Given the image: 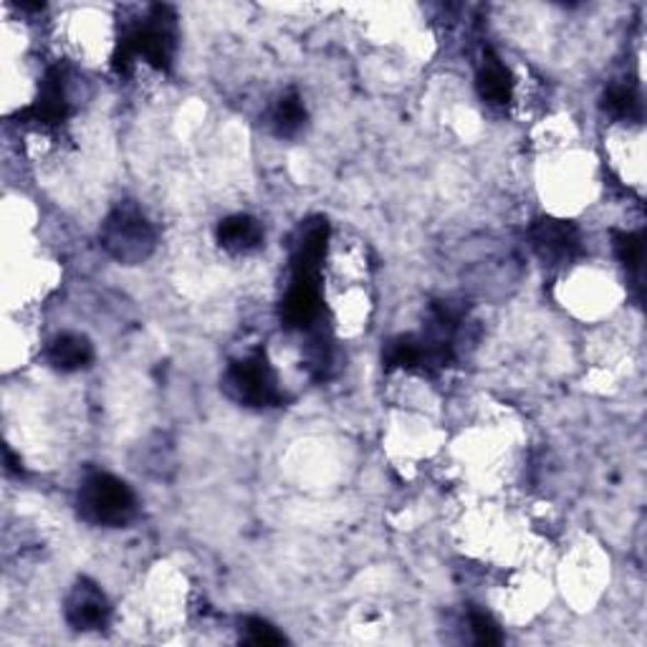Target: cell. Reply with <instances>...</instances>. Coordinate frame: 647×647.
Wrapping results in <instances>:
<instances>
[{"mask_svg":"<svg viewBox=\"0 0 647 647\" xmlns=\"http://www.w3.org/2000/svg\"><path fill=\"white\" fill-rule=\"evenodd\" d=\"M243 640L251 645H281L286 643V637L281 635L276 627H271L265 620L248 617L243 622Z\"/></svg>","mask_w":647,"mask_h":647,"instance_id":"17","label":"cell"},{"mask_svg":"<svg viewBox=\"0 0 647 647\" xmlns=\"http://www.w3.org/2000/svg\"><path fill=\"white\" fill-rule=\"evenodd\" d=\"M604 112L615 120H637L640 117V97L627 84H615L604 94Z\"/></svg>","mask_w":647,"mask_h":647,"instance_id":"14","label":"cell"},{"mask_svg":"<svg viewBox=\"0 0 647 647\" xmlns=\"http://www.w3.org/2000/svg\"><path fill=\"white\" fill-rule=\"evenodd\" d=\"M178 48L175 13L168 5H155L143 23H137L127 36L122 38L120 54L114 56L120 71H127L132 61L145 59L155 69H170Z\"/></svg>","mask_w":647,"mask_h":647,"instance_id":"1","label":"cell"},{"mask_svg":"<svg viewBox=\"0 0 647 647\" xmlns=\"http://www.w3.org/2000/svg\"><path fill=\"white\" fill-rule=\"evenodd\" d=\"M615 251H617V259L622 261V265L629 271H640L643 265V253H645V246H643V238L635 236V234H615Z\"/></svg>","mask_w":647,"mask_h":647,"instance_id":"16","label":"cell"},{"mask_svg":"<svg viewBox=\"0 0 647 647\" xmlns=\"http://www.w3.org/2000/svg\"><path fill=\"white\" fill-rule=\"evenodd\" d=\"M531 238H534V248L538 256L554 263L575 259L579 248H582L579 246V230L571 223L554 218L536 220L534 228H531Z\"/></svg>","mask_w":647,"mask_h":647,"instance_id":"6","label":"cell"},{"mask_svg":"<svg viewBox=\"0 0 647 647\" xmlns=\"http://www.w3.org/2000/svg\"><path fill=\"white\" fill-rule=\"evenodd\" d=\"M385 360L389 367H422V339L400 337L387 347Z\"/></svg>","mask_w":647,"mask_h":647,"instance_id":"15","label":"cell"},{"mask_svg":"<svg viewBox=\"0 0 647 647\" xmlns=\"http://www.w3.org/2000/svg\"><path fill=\"white\" fill-rule=\"evenodd\" d=\"M218 243L230 253H251L263 243L261 223L251 215H230L218 226Z\"/></svg>","mask_w":647,"mask_h":647,"instance_id":"10","label":"cell"},{"mask_svg":"<svg viewBox=\"0 0 647 647\" xmlns=\"http://www.w3.org/2000/svg\"><path fill=\"white\" fill-rule=\"evenodd\" d=\"M66 620L73 629L89 633V629H102L110 622V602L102 589L89 579H79L66 597Z\"/></svg>","mask_w":647,"mask_h":647,"instance_id":"5","label":"cell"},{"mask_svg":"<svg viewBox=\"0 0 647 647\" xmlns=\"http://www.w3.org/2000/svg\"><path fill=\"white\" fill-rule=\"evenodd\" d=\"M319 288L317 279H302L294 276V284L288 288L284 298V306H281V317H284L286 327L292 329H309L314 321L319 319Z\"/></svg>","mask_w":647,"mask_h":647,"instance_id":"8","label":"cell"},{"mask_svg":"<svg viewBox=\"0 0 647 647\" xmlns=\"http://www.w3.org/2000/svg\"><path fill=\"white\" fill-rule=\"evenodd\" d=\"M66 112H69L66 73L59 69V66H54V69H48L46 73L36 104H33L29 112H23V117L38 124H56L66 117Z\"/></svg>","mask_w":647,"mask_h":647,"instance_id":"9","label":"cell"},{"mask_svg":"<svg viewBox=\"0 0 647 647\" xmlns=\"http://www.w3.org/2000/svg\"><path fill=\"white\" fill-rule=\"evenodd\" d=\"M470 629H473V637H476L478 645H499L501 643V629L491 620V615H486V612H478V610L470 612Z\"/></svg>","mask_w":647,"mask_h":647,"instance_id":"18","label":"cell"},{"mask_svg":"<svg viewBox=\"0 0 647 647\" xmlns=\"http://www.w3.org/2000/svg\"><path fill=\"white\" fill-rule=\"evenodd\" d=\"M79 511L91 524L124 526L135 517L137 501L132 488L110 473H94L79 491Z\"/></svg>","mask_w":647,"mask_h":647,"instance_id":"2","label":"cell"},{"mask_svg":"<svg viewBox=\"0 0 647 647\" xmlns=\"http://www.w3.org/2000/svg\"><path fill=\"white\" fill-rule=\"evenodd\" d=\"M329 240V223L324 218H311L298 228L294 243V276L317 279V271L327 253Z\"/></svg>","mask_w":647,"mask_h":647,"instance_id":"7","label":"cell"},{"mask_svg":"<svg viewBox=\"0 0 647 647\" xmlns=\"http://www.w3.org/2000/svg\"><path fill=\"white\" fill-rule=\"evenodd\" d=\"M511 91H513V81H511L509 69L501 64L499 56L488 52L484 66H480L478 71V94L484 97L488 104L501 106L511 102Z\"/></svg>","mask_w":647,"mask_h":647,"instance_id":"12","label":"cell"},{"mask_svg":"<svg viewBox=\"0 0 647 647\" xmlns=\"http://www.w3.org/2000/svg\"><path fill=\"white\" fill-rule=\"evenodd\" d=\"M102 243L120 263L135 265L155 251V230L135 205H120L104 220Z\"/></svg>","mask_w":647,"mask_h":647,"instance_id":"3","label":"cell"},{"mask_svg":"<svg viewBox=\"0 0 647 647\" xmlns=\"http://www.w3.org/2000/svg\"><path fill=\"white\" fill-rule=\"evenodd\" d=\"M226 389L238 402L251 405V408H271L281 400L276 375L263 354H251L236 362L228 370Z\"/></svg>","mask_w":647,"mask_h":647,"instance_id":"4","label":"cell"},{"mask_svg":"<svg viewBox=\"0 0 647 647\" xmlns=\"http://www.w3.org/2000/svg\"><path fill=\"white\" fill-rule=\"evenodd\" d=\"M306 124V110L304 102L298 94H286L281 97L276 104V112H273V129H276L279 137H296L298 132L304 129Z\"/></svg>","mask_w":647,"mask_h":647,"instance_id":"13","label":"cell"},{"mask_svg":"<svg viewBox=\"0 0 647 647\" xmlns=\"http://www.w3.org/2000/svg\"><path fill=\"white\" fill-rule=\"evenodd\" d=\"M94 360V347L81 334H61L48 347V362L61 372L84 370Z\"/></svg>","mask_w":647,"mask_h":647,"instance_id":"11","label":"cell"}]
</instances>
